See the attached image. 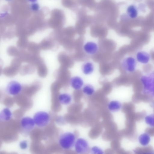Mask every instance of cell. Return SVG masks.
Segmentation results:
<instances>
[{
    "instance_id": "obj_24",
    "label": "cell",
    "mask_w": 154,
    "mask_h": 154,
    "mask_svg": "<svg viewBox=\"0 0 154 154\" xmlns=\"http://www.w3.org/2000/svg\"><path fill=\"white\" fill-rule=\"evenodd\" d=\"M7 0V1H10V0Z\"/></svg>"
},
{
    "instance_id": "obj_21",
    "label": "cell",
    "mask_w": 154,
    "mask_h": 154,
    "mask_svg": "<svg viewBox=\"0 0 154 154\" xmlns=\"http://www.w3.org/2000/svg\"><path fill=\"white\" fill-rule=\"evenodd\" d=\"M19 146L21 149H26L27 148L28 146L27 142L25 140H23L20 142Z\"/></svg>"
},
{
    "instance_id": "obj_7",
    "label": "cell",
    "mask_w": 154,
    "mask_h": 154,
    "mask_svg": "<svg viewBox=\"0 0 154 154\" xmlns=\"http://www.w3.org/2000/svg\"><path fill=\"white\" fill-rule=\"evenodd\" d=\"M69 84L74 90L79 91L82 89L84 85V81L81 77L77 75L74 76L70 78Z\"/></svg>"
},
{
    "instance_id": "obj_23",
    "label": "cell",
    "mask_w": 154,
    "mask_h": 154,
    "mask_svg": "<svg viewBox=\"0 0 154 154\" xmlns=\"http://www.w3.org/2000/svg\"><path fill=\"white\" fill-rule=\"evenodd\" d=\"M30 2H34L36 1L37 0H28Z\"/></svg>"
},
{
    "instance_id": "obj_2",
    "label": "cell",
    "mask_w": 154,
    "mask_h": 154,
    "mask_svg": "<svg viewBox=\"0 0 154 154\" xmlns=\"http://www.w3.org/2000/svg\"><path fill=\"white\" fill-rule=\"evenodd\" d=\"M154 78L153 72L143 75L140 78L143 87V92L152 97L154 94Z\"/></svg>"
},
{
    "instance_id": "obj_1",
    "label": "cell",
    "mask_w": 154,
    "mask_h": 154,
    "mask_svg": "<svg viewBox=\"0 0 154 154\" xmlns=\"http://www.w3.org/2000/svg\"><path fill=\"white\" fill-rule=\"evenodd\" d=\"M76 139V136L73 132H67L62 134L59 136L58 143L62 149L68 150L73 147Z\"/></svg>"
},
{
    "instance_id": "obj_5",
    "label": "cell",
    "mask_w": 154,
    "mask_h": 154,
    "mask_svg": "<svg viewBox=\"0 0 154 154\" xmlns=\"http://www.w3.org/2000/svg\"><path fill=\"white\" fill-rule=\"evenodd\" d=\"M73 147L75 152L79 154L86 153L89 149L88 142L85 139L79 138L76 139Z\"/></svg>"
},
{
    "instance_id": "obj_9",
    "label": "cell",
    "mask_w": 154,
    "mask_h": 154,
    "mask_svg": "<svg viewBox=\"0 0 154 154\" xmlns=\"http://www.w3.org/2000/svg\"><path fill=\"white\" fill-rule=\"evenodd\" d=\"M21 89V86L19 83L15 81H12L8 85L6 91L9 94L15 95L19 93Z\"/></svg>"
},
{
    "instance_id": "obj_17",
    "label": "cell",
    "mask_w": 154,
    "mask_h": 154,
    "mask_svg": "<svg viewBox=\"0 0 154 154\" xmlns=\"http://www.w3.org/2000/svg\"><path fill=\"white\" fill-rule=\"evenodd\" d=\"M154 116L153 114H151L146 116L144 118L145 123L150 127H153L154 125Z\"/></svg>"
},
{
    "instance_id": "obj_14",
    "label": "cell",
    "mask_w": 154,
    "mask_h": 154,
    "mask_svg": "<svg viewBox=\"0 0 154 154\" xmlns=\"http://www.w3.org/2000/svg\"><path fill=\"white\" fill-rule=\"evenodd\" d=\"M122 104L119 101L113 100L110 101L108 104V109L112 112H116L119 110L122 107Z\"/></svg>"
},
{
    "instance_id": "obj_6",
    "label": "cell",
    "mask_w": 154,
    "mask_h": 154,
    "mask_svg": "<svg viewBox=\"0 0 154 154\" xmlns=\"http://www.w3.org/2000/svg\"><path fill=\"white\" fill-rule=\"evenodd\" d=\"M84 52L87 54L92 55L95 54L98 51L97 44L93 41H88L85 43L83 47Z\"/></svg>"
},
{
    "instance_id": "obj_13",
    "label": "cell",
    "mask_w": 154,
    "mask_h": 154,
    "mask_svg": "<svg viewBox=\"0 0 154 154\" xmlns=\"http://www.w3.org/2000/svg\"><path fill=\"white\" fill-rule=\"evenodd\" d=\"M151 140L150 137L147 133L141 134L138 137L139 143L143 146H146L149 143Z\"/></svg>"
},
{
    "instance_id": "obj_19",
    "label": "cell",
    "mask_w": 154,
    "mask_h": 154,
    "mask_svg": "<svg viewBox=\"0 0 154 154\" xmlns=\"http://www.w3.org/2000/svg\"><path fill=\"white\" fill-rule=\"evenodd\" d=\"M75 2L73 0H63L62 2V4L64 6L69 8L74 7L75 5Z\"/></svg>"
},
{
    "instance_id": "obj_10",
    "label": "cell",
    "mask_w": 154,
    "mask_h": 154,
    "mask_svg": "<svg viewBox=\"0 0 154 154\" xmlns=\"http://www.w3.org/2000/svg\"><path fill=\"white\" fill-rule=\"evenodd\" d=\"M136 60L138 62L143 64H146L149 61L151 57L147 52L140 51L138 52L136 56Z\"/></svg>"
},
{
    "instance_id": "obj_22",
    "label": "cell",
    "mask_w": 154,
    "mask_h": 154,
    "mask_svg": "<svg viewBox=\"0 0 154 154\" xmlns=\"http://www.w3.org/2000/svg\"><path fill=\"white\" fill-rule=\"evenodd\" d=\"M31 9L33 11H38L39 8L38 5L36 3H33L32 4L31 6Z\"/></svg>"
},
{
    "instance_id": "obj_15",
    "label": "cell",
    "mask_w": 154,
    "mask_h": 154,
    "mask_svg": "<svg viewBox=\"0 0 154 154\" xmlns=\"http://www.w3.org/2000/svg\"><path fill=\"white\" fill-rule=\"evenodd\" d=\"M12 114L10 109L6 108L3 109L0 113V118L3 120L8 121L11 118Z\"/></svg>"
},
{
    "instance_id": "obj_20",
    "label": "cell",
    "mask_w": 154,
    "mask_h": 154,
    "mask_svg": "<svg viewBox=\"0 0 154 154\" xmlns=\"http://www.w3.org/2000/svg\"><path fill=\"white\" fill-rule=\"evenodd\" d=\"M90 152L91 153L93 154H103V151L97 146H94L91 147L90 149Z\"/></svg>"
},
{
    "instance_id": "obj_4",
    "label": "cell",
    "mask_w": 154,
    "mask_h": 154,
    "mask_svg": "<svg viewBox=\"0 0 154 154\" xmlns=\"http://www.w3.org/2000/svg\"><path fill=\"white\" fill-rule=\"evenodd\" d=\"M121 66L123 69L129 73L134 72L137 66L136 59L133 57L129 56L125 57L122 60Z\"/></svg>"
},
{
    "instance_id": "obj_3",
    "label": "cell",
    "mask_w": 154,
    "mask_h": 154,
    "mask_svg": "<svg viewBox=\"0 0 154 154\" xmlns=\"http://www.w3.org/2000/svg\"><path fill=\"white\" fill-rule=\"evenodd\" d=\"M33 119L36 126L39 128H43L48 125L51 120V117L47 112L41 111L36 112Z\"/></svg>"
},
{
    "instance_id": "obj_16",
    "label": "cell",
    "mask_w": 154,
    "mask_h": 154,
    "mask_svg": "<svg viewBox=\"0 0 154 154\" xmlns=\"http://www.w3.org/2000/svg\"><path fill=\"white\" fill-rule=\"evenodd\" d=\"M83 93L87 96H91L95 92L94 87L90 84L84 85L82 88Z\"/></svg>"
},
{
    "instance_id": "obj_12",
    "label": "cell",
    "mask_w": 154,
    "mask_h": 154,
    "mask_svg": "<svg viewBox=\"0 0 154 154\" xmlns=\"http://www.w3.org/2000/svg\"><path fill=\"white\" fill-rule=\"evenodd\" d=\"M59 102L63 105H68L72 101V97L70 94L66 93H63L59 94L58 97Z\"/></svg>"
},
{
    "instance_id": "obj_8",
    "label": "cell",
    "mask_w": 154,
    "mask_h": 154,
    "mask_svg": "<svg viewBox=\"0 0 154 154\" xmlns=\"http://www.w3.org/2000/svg\"><path fill=\"white\" fill-rule=\"evenodd\" d=\"M20 123L21 127L27 131L32 130L35 126L33 118L29 116L23 118L20 121Z\"/></svg>"
},
{
    "instance_id": "obj_25",
    "label": "cell",
    "mask_w": 154,
    "mask_h": 154,
    "mask_svg": "<svg viewBox=\"0 0 154 154\" xmlns=\"http://www.w3.org/2000/svg\"></svg>"
},
{
    "instance_id": "obj_18",
    "label": "cell",
    "mask_w": 154,
    "mask_h": 154,
    "mask_svg": "<svg viewBox=\"0 0 154 154\" xmlns=\"http://www.w3.org/2000/svg\"><path fill=\"white\" fill-rule=\"evenodd\" d=\"M127 10L128 14L131 17L134 18L136 17L137 11L135 7L133 5L130 6Z\"/></svg>"
},
{
    "instance_id": "obj_11",
    "label": "cell",
    "mask_w": 154,
    "mask_h": 154,
    "mask_svg": "<svg viewBox=\"0 0 154 154\" xmlns=\"http://www.w3.org/2000/svg\"><path fill=\"white\" fill-rule=\"evenodd\" d=\"M94 69V64L90 61H87L84 62L81 67L82 71L85 75H91L93 73Z\"/></svg>"
}]
</instances>
